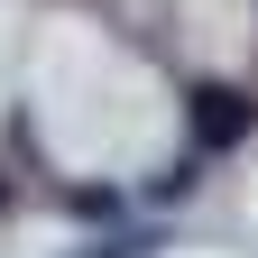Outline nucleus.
I'll return each mask as SVG.
<instances>
[{"mask_svg":"<svg viewBox=\"0 0 258 258\" xmlns=\"http://www.w3.org/2000/svg\"><path fill=\"white\" fill-rule=\"evenodd\" d=\"M240 129H249V102H240L231 83H194V139L221 148V139H240Z\"/></svg>","mask_w":258,"mask_h":258,"instance_id":"f257e3e1","label":"nucleus"}]
</instances>
